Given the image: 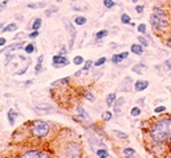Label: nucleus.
<instances>
[{
  "label": "nucleus",
  "mask_w": 171,
  "mask_h": 158,
  "mask_svg": "<svg viewBox=\"0 0 171 158\" xmlns=\"http://www.w3.org/2000/svg\"><path fill=\"white\" fill-rule=\"evenodd\" d=\"M25 41L23 40V41H20V42H13V44H11L9 46H8V52L11 53V52H13V50H16V49H24V46H25Z\"/></svg>",
  "instance_id": "nucleus-13"
},
{
  "label": "nucleus",
  "mask_w": 171,
  "mask_h": 158,
  "mask_svg": "<svg viewBox=\"0 0 171 158\" xmlns=\"http://www.w3.org/2000/svg\"><path fill=\"white\" fill-rule=\"evenodd\" d=\"M16 116H18V112H16L15 109H9V111H8L7 117H8V123H9V125H15Z\"/></svg>",
  "instance_id": "nucleus-14"
},
{
  "label": "nucleus",
  "mask_w": 171,
  "mask_h": 158,
  "mask_svg": "<svg viewBox=\"0 0 171 158\" xmlns=\"http://www.w3.org/2000/svg\"><path fill=\"white\" fill-rule=\"evenodd\" d=\"M77 112H78V114L82 116V118H84V120H86V121H90V116L86 114V112L84 111V108H82L81 105H78L77 107Z\"/></svg>",
  "instance_id": "nucleus-24"
},
{
  "label": "nucleus",
  "mask_w": 171,
  "mask_h": 158,
  "mask_svg": "<svg viewBox=\"0 0 171 158\" xmlns=\"http://www.w3.org/2000/svg\"><path fill=\"white\" fill-rule=\"evenodd\" d=\"M167 88H168V91H170V92H171V86H168V87H167Z\"/></svg>",
  "instance_id": "nucleus-57"
},
{
  "label": "nucleus",
  "mask_w": 171,
  "mask_h": 158,
  "mask_svg": "<svg viewBox=\"0 0 171 158\" xmlns=\"http://www.w3.org/2000/svg\"><path fill=\"white\" fill-rule=\"evenodd\" d=\"M96 154H97L98 158H108L109 157V151H108V149H105V148H100V149L96 150Z\"/></svg>",
  "instance_id": "nucleus-21"
},
{
  "label": "nucleus",
  "mask_w": 171,
  "mask_h": 158,
  "mask_svg": "<svg viewBox=\"0 0 171 158\" xmlns=\"http://www.w3.org/2000/svg\"><path fill=\"white\" fill-rule=\"evenodd\" d=\"M163 67H164V70L171 71V58H170V59H166V61H164Z\"/></svg>",
  "instance_id": "nucleus-41"
},
{
  "label": "nucleus",
  "mask_w": 171,
  "mask_h": 158,
  "mask_svg": "<svg viewBox=\"0 0 171 158\" xmlns=\"http://www.w3.org/2000/svg\"><path fill=\"white\" fill-rule=\"evenodd\" d=\"M5 44H7V40H5V37H0V48H3Z\"/></svg>",
  "instance_id": "nucleus-47"
},
{
  "label": "nucleus",
  "mask_w": 171,
  "mask_h": 158,
  "mask_svg": "<svg viewBox=\"0 0 171 158\" xmlns=\"http://www.w3.org/2000/svg\"><path fill=\"white\" fill-rule=\"evenodd\" d=\"M123 103H125V99H123V98L117 99V100H115V108H118V107H119V105H122Z\"/></svg>",
  "instance_id": "nucleus-44"
},
{
  "label": "nucleus",
  "mask_w": 171,
  "mask_h": 158,
  "mask_svg": "<svg viewBox=\"0 0 171 158\" xmlns=\"http://www.w3.org/2000/svg\"><path fill=\"white\" fill-rule=\"evenodd\" d=\"M112 117H113L112 111H105L102 114V120L103 121H110V120H112Z\"/></svg>",
  "instance_id": "nucleus-31"
},
{
  "label": "nucleus",
  "mask_w": 171,
  "mask_h": 158,
  "mask_svg": "<svg viewBox=\"0 0 171 158\" xmlns=\"http://www.w3.org/2000/svg\"><path fill=\"white\" fill-rule=\"evenodd\" d=\"M49 132H51V125H49L48 121L36 120V121L32 123V125H31V133L33 134L35 137L44 138V137L48 136Z\"/></svg>",
  "instance_id": "nucleus-3"
},
{
  "label": "nucleus",
  "mask_w": 171,
  "mask_h": 158,
  "mask_svg": "<svg viewBox=\"0 0 171 158\" xmlns=\"http://www.w3.org/2000/svg\"><path fill=\"white\" fill-rule=\"evenodd\" d=\"M153 13L159 15V16H168L167 12H166V9L162 8V7H159V5H154V7H153Z\"/></svg>",
  "instance_id": "nucleus-16"
},
{
  "label": "nucleus",
  "mask_w": 171,
  "mask_h": 158,
  "mask_svg": "<svg viewBox=\"0 0 171 158\" xmlns=\"http://www.w3.org/2000/svg\"><path fill=\"white\" fill-rule=\"evenodd\" d=\"M137 103H138V105H143V104H145V98H141V99H138L137 100Z\"/></svg>",
  "instance_id": "nucleus-49"
},
{
  "label": "nucleus",
  "mask_w": 171,
  "mask_h": 158,
  "mask_svg": "<svg viewBox=\"0 0 171 158\" xmlns=\"http://www.w3.org/2000/svg\"><path fill=\"white\" fill-rule=\"evenodd\" d=\"M126 58H129V52H122L119 54H114L112 57V62L114 65H119L122 61H125Z\"/></svg>",
  "instance_id": "nucleus-9"
},
{
  "label": "nucleus",
  "mask_w": 171,
  "mask_h": 158,
  "mask_svg": "<svg viewBox=\"0 0 171 158\" xmlns=\"http://www.w3.org/2000/svg\"><path fill=\"white\" fill-rule=\"evenodd\" d=\"M54 2H57V3H61V2H63V0H54Z\"/></svg>",
  "instance_id": "nucleus-56"
},
{
  "label": "nucleus",
  "mask_w": 171,
  "mask_h": 158,
  "mask_svg": "<svg viewBox=\"0 0 171 158\" xmlns=\"http://www.w3.org/2000/svg\"><path fill=\"white\" fill-rule=\"evenodd\" d=\"M148 136L155 145H166L171 142V117H159L148 127Z\"/></svg>",
  "instance_id": "nucleus-1"
},
{
  "label": "nucleus",
  "mask_w": 171,
  "mask_h": 158,
  "mask_svg": "<svg viewBox=\"0 0 171 158\" xmlns=\"http://www.w3.org/2000/svg\"><path fill=\"white\" fill-rule=\"evenodd\" d=\"M57 11H58V7H54V5H52V7H49L48 9L44 11V16H45V17H51V16L53 13H56Z\"/></svg>",
  "instance_id": "nucleus-22"
},
{
  "label": "nucleus",
  "mask_w": 171,
  "mask_h": 158,
  "mask_svg": "<svg viewBox=\"0 0 171 158\" xmlns=\"http://www.w3.org/2000/svg\"><path fill=\"white\" fill-rule=\"evenodd\" d=\"M150 86V82L148 81H145V79H138V81L134 83V90L138 92L141 91H145V90H147V87Z\"/></svg>",
  "instance_id": "nucleus-8"
},
{
  "label": "nucleus",
  "mask_w": 171,
  "mask_h": 158,
  "mask_svg": "<svg viewBox=\"0 0 171 158\" xmlns=\"http://www.w3.org/2000/svg\"><path fill=\"white\" fill-rule=\"evenodd\" d=\"M115 5V2L114 0H103V7L108 8V9H112Z\"/></svg>",
  "instance_id": "nucleus-32"
},
{
  "label": "nucleus",
  "mask_w": 171,
  "mask_h": 158,
  "mask_svg": "<svg viewBox=\"0 0 171 158\" xmlns=\"http://www.w3.org/2000/svg\"><path fill=\"white\" fill-rule=\"evenodd\" d=\"M166 45H167V48L171 49V33L167 36V40H166Z\"/></svg>",
  "instance_id": "nucleus-46"
},
{
  "label": "nucleus",
  "mask_w": 171,
  "mask_h": 158,
  "mask_svg": "<svg viewBox=\"0 0 171 158\" xmlns=\"http://www.w3.org/2000/svg\"><path fill=\"white\" fill-rule=\"evenodd\" d=\"M93 65H94V62H93L92 59H88L86 62H85V63H84V67H82V71H84V72H86V71H89L90 70V67L93 66Z\"/></svg>",
  "instance_id": "nucleus-29"
},
{
  "label": "nucleus",
  "mask_w": 171,
  "mask_h": 158,
  "mask_svg": "<svg viewBox=\"0 0 171 158\" xmlns=\"http://www.w3.org/2000/svg\"><path fill=\"white\" fill-rule=\"evenodd\" d=\"M64 24H65V28L69 30L70 33V42H69V49H73V45H74V40L77 37V30H76V28L70 24V22L68 20H65L64 21Z\"/></svg>",
  "instance_id": "nucleus-7"
},
{
  "label": "nucleus",
  "mask_w": 171,
  "mask_h": 158,
  "mask_svg": "<svg viewBox=\"0 0 171 158\" xmlns=\"http://www.w3.org/2000/svg\"><path fill=\"white\" fill-rule=\"evenodd\" d=\"M109 35V32L106 30V29H102V30H98L97 33H96V40L97 41H101V40H103L105 37H106Z\"/></svg>",
  "instance_id": "nucleus-23"
},
{
  "label": "nucleus",
  "mask_w": 171,
  "mask_h": 158,
  "mask_svg": "<svg viewBox=\"0 0 171 158\" xmlns=\"http://www.w3.org/2000/svg\"><path fill=\"white\" fill-rule=\"evenodd\" d=\"M68 53H69V50L67 49V46H65V45H63L61 49H60V52H58V54H61V55H67Z\"/></svg>",
  "instance_id": "nucleus-43"
},
{
  "label": "nucleus",
  "mask_w": 171,
  "mask_h": 158,
  "mask_svg": "<svg viewBox=\"0 0 171 158\" xmlns=\"http://www.w3.org/2000/svg\"><path fill=\"white\" fill-rule=\"evenodd\" d=\"M19 29V25L16 24V22H9V24L4 25V28L2 29L3 33H12V32H16Z\"/></svg>",
  "instance_id": "nucleus-10"
},
{
  "label": "nucleus",
  "mask_w": 171,
  "mask_h": 158,
  "mask_svg": "<svg viewBox=\"0 0 171 158\" xmlns=\"http://www.w3.org/2000/svg\"><path fill=\"white\" fill-rule=\"evenodd\" d=\"M84 96H85L88 100H89V101H94V100H96L94 95H93L90 91H85V92H84Z\"/></svg>",
  "instance_id": "nucleus-37"
},
{
  "label": "nucleus",
  "mask_w": 171,
  "mask_h": 158,
  "mask_svg": "<svg viewBox=\"0 0 171 158\" xmlns=\"http://www.w3.org/2000/svg\"><path fill=\"white\" fill-rule=\"evenodd\" d=\"M0 11H2V9H0Z\"/></svg>",
  "instance_id": "nucleus-58"
},
{
  "label": "nucleus",
  "mask_w": 171,
  "mask_h": 158,
  "mask_svg": "<svg viewBox=\"0 0 171 158\" xmlns=\"http://www.w3.org/2000/svg\"><path fill=\"white\" fill-rule=\"evenodd\" d=\"M16 19H18V20H23V16H21V15H18V16H16Z\"/></svg>",
  "instance_id": "nucleus-52"
},
{
  "label": "nucleus",
  "mask_w": 171,
  "mask_h": 158,
  "mask_svg": "<svg viewBox=\"0 0 171 158\" xmlns=\"http://www.w3.org/2000/svg\"><path fill=\"white\" fill-rule=\"evenodd\" d=\"M131 2H133L134 4H138V3H139V0H131Z\"/></svg>",
  "instance_id": "nucleus-53"
},
{
  "label": "nucleus",
  "mask_w": 171,
  "mask_h": 158,
  "mask_svg": "<svg viewBox=\"0 0 171 158\" xmlns=\"http://www.w3.org/2000/svg\"><path fill=\"white\" fill-rule=\"evenodd\" d=\"M72 62H73L76 66H80V65H84V63H85V58L82 57V55H76Z\"/></svg>",
  "instance_id": "nucleus-27"
},
{
  "label": "nucleus",
  "mask_w": 171,
  "mask_h": 158,
  "mask_svg": "<svg viewBox=\"0 0 171 158\" xmlns=\"http://www.w3.org/2000/svg\"><path fill=\"white\" fill-rule=\"evenodd\" d=\"M8 4V0H3L2 2V4H0V9H3V8H5V5Z\"/></svg>",
  "instance_id": "nucleus-50"
},
{
  "label": "nucleus",
  "mask_w": 171,
  "mask_h": 158,
  "mask_svg": "<svg viewBox=\"0 0 171 158\" xmlns=\"http://www.w3.org/2000/svg\"><path fill=\"white\" fill-rule=\"evenodd\" d=\"M141 114H142L141 107H133V108H131V111H130V115H131V116H134V117L139 116Z\"/></svg>",
  "instance_id": "nucleus-30"
},
{
  "label": "nucleus",
  "mask_w": 171,
  "mask_h": 158,
  "mask_svg": "<svg viewBox=\"0 0 171 158\" xmlns=\"http://www.w3.org/2000/svg\"><path fill=\"white\" fill-rule=\"evenodd\" d=\"M69 59L67 58V55H61V54H56L53 55L52 58V66L54 69H61L64 66H68L69 65Z\"/></svg>",
  "instance_id": "nucleus-5"
},
{
  "label": "nucleus",
  "mask_w": 171,
  "mask_h": 158,
  "mask_svg": "<svg viewBox=\"0 0 171 158\" xmlns=\"http://www.w3.org/2000/svg\"><path fill=\"white\" fill-rule=\"evenodd\" d=\"M3 28H4V22H2V24H0V30H2Z\"/></svg>",
  "instance_id": "nucleus-54"
},
{
  "label": "nucleus",
  "mask_w": 171,
  "mask_h": 158,
  "mask_svg": "<svg viewBox=\"0 0 171 158\" xmlns=\"http://www.w3.org/2000/svg\"><path fill=\"white\" fill-rule=\"evenodd\" d=\"M137 29H138V32L141 33V35H146V32H147V26H146V24H139L137 26Z\"/></svg>",
  "instance_id": "nucleus-35"
},
{
  "label": "nucleus",
  "mask_w": 171,
  "mask_h": 158,
  "mask_svg": "<svg viewBox=\"0 0 171 158\" xmlns=\"http://www.w3.org/2000/svg\"><path fill=\"white\" fill-rule=\"evenodd\" d=\"M41 24H43V20L40 17H36L33 21H32V25H31V29L32 30H38L41 28Z\"/></svg>",
  "instance_id": "nucleus-17"
},
{
  "label": "nucleus",
  "mask_w": 171,
  "mask_h": 158,
  "mask_svg": "<svg viewBox=\"0 0 171 158\" xmlns=\"http://www.w3.org/2000/svg\"><path fill=\"white\" fill-rule=\"evenodd\" d=\"M38 35H40V33H38V30H32V32H31V33H29V35L27 36V37L31 38V40H35L36 37H38Z\"/></svg>",
  "instance_id": "nucleus-42"
},
{
  "label": "nucleus",
  "mask_w": 171,
  "mask_h": 158,
  "mask_svg": "<svg viewBox=\"0 0 171 158\" xmlns=\"http://www.w3.org/2000/svg\"><path fill=\"white\" fill-rule=\"evenodd\" d=\"M135 12H137V13H139V15H142L143 12H145V5H142V4H137V5H135Z\"/></svg>",
  "instance_id": "nucleus-38"
},
{
  "label": "nucleus",
  "mask_w": 171,
  "mask_h": 158,
  "mask_svg": "<svg viewBox=\"0 0 171 158\" xmlns=\"http://www.w3.org/2000/svg\"><path fill=\"white\" fill-rule=\"evenodd\" d=\"M121 22L125 25H129L130 22H131V17L128 15V13H123V15H121Z\"/></svg>",
  "instance_id": "nucleus-28"
},
{
  "label": "nucleus",
  "mask_w": 171,
  "mask_h": 158,
  "mask_svg": "<svg viewBox=\"0 0 171 158\" xmlns=\"http://www.w3.org/2000/svg\"><path fill=\"white\" fill-rule=\"evenodd\" d=\"M166 158H171V151H170V153H168V154L166 156Z\"/></svg>",
  "instance_id": "nucleus-55"
},
{
  "label": "nucleus",
  "mask_w": 171,
  "mask_h": 158,
  "mask_svg": "<svg viewBox=\"0 0 171 158\" xmlns=\"http://www.w3.org/2000/svg\"><path fill=\"white\" fill-rule=\"evenodd\" d=\"M138 42H139L142 46H145V48H147L148 46V41H147V38L146 37H143V36H139L138 37Z\"/></svg>",
  "instance_id": "nucleus-33"
},
{
  "label": "nucleus",
  "mask_w": 171,
  "mask_h": 158,
  "mask_svg": "<svg viewBox=\"0 0 171 158\" xmlns=\"http://www.w3.org/2000/svg\"><path fill=\"white\" fill-rule=\"evenodd\" d=\"M32 83H33V81H28V82H27V83H25V87H28V86H31V84H32Z\"/></svg>",
  "instance_id": "nucleus-51"
},
{
  "label": "nucleus",
  "mask_w": 171,
  "mask_h": 158,
  "mask_svg": "<svg viewBox=\"0 0 171 158\" xmlns=\"http://www.w3.org/2000/svg\"><path fill=\"white\" fill-rule=\"evenodd\" d=\"M63 151H64L65 158H81V154H82L81 146L76 141H69V142L65 144L63 148Z\"/></svg>",
  "instance_id": "nucleus-4"
},
{
  "label": "nucleus",
  "mask_w": 171,
  "mask_h": 158,
  "mask_svg": "<svg viewBox=\"0 0 171 158\" xmlns=\"http://www.w3.org/2000/svg\"><path fill=\"white\" fill-rule=\"evenodd\" d=\"M154 112H155L157 115H159V114H164V112H166V107H164V105H159V107H157V108L154 109Z\"/></svg>",
  "instance_id": "nucleus-39"
},
{
  "label": "nucleus",
  "mask_w": 171,
  "mask_h": 158,
  "mask_svg": "<svg viewBox=\"0 0 171 158\" xmlns=\"http://www.w3.org/2000/svg\"><path fill=\"white\" fill-rule=\"evenodd\" d=\"M122 154H123L125 158H133L135 156V150L133 148H125L122 150Z\"/></svg>",
  "instance_id": "nucleus-18"
},
{
  "label": "nucleus",
  "mask_w": 171,
  "mask_h": 158,
  "mask_svg": "<svg viewBox=\"0 0 171 158\" xmlns=\"http://www.w3.org/2000/svg\"><path fill=\"white\" fill-rule=\"evenodd\" d=\"M115 100H117V95H115L114 92H112V94L108 95V96H106V105H108V108H110V107L114 105Z\"/></svg>",
  "instance_id": "nucleus-15"
},
{
  "label": "nucleus",
  "mask_w": 171,
  "mask_h": 158,
  "mask_svg": "<svg viewBox=\"0 0 171 158\" xmlns=\"http://www.w3.org/2000/svg\"><path fill=\"white\" fill-rule=\"evenodd\" d=\"M143 69H146V65L145 63H137V65L133 66V69H131V70L141 75V74H143Z\"/></svg>",
  "instance_id": "nucleus-20"
},
{
  "label": "nucleus",
  "mask_w": 171,
  "mask_h": 158,
  "mask_svg": "<svg viewBox=\"0 0 171 158\" xmlns=\"http://www.w3.org/2000/svg\"><path fill=\"white\" fill-rule=\"evenodd\" d=\"M150 25L155 32L163 33L170 29V19H168V16H159L155 13H151Z\"/></svg>",
  "instance_id": "nucleus-2"
},
{
  "label": "nucleus",
  "mask_w": 171,
  "mask_h": 158,
  "mask_svg": "<svg viewBox=\"0 0 171 158\" xmlns=\"http://www.w3.org/2000/svg\"><path fill=\"white\" fill-rule=\"evenodd\" d=\"M45 7V3H29L27 4V8L29 9H37V8H44Z\"/></svg>",
  "instance_id": "nucleus-26"
},
{
  "label": "nucleus",
  "mask_w": 171,
  "mask_h": 158,
  "mask_svg": "<svg viewBox=\"0 0 171 158\" xmlns=\"http://www.w3.org/2000/svg\"><path fill=\"white\" fill-rule=\"evenodd\" d=\"M24 38H25V35H24V33H19V35L15 37V40H24Z\"/></svg>",
  "instance_id": "nucleus-48"
},
{
  "label": "nucleus",
  "mask_w": 171,
  "mask_h": 158,
  "mask_svg": "<svg viewBox=\"0 0 171 158\" xmlns=\"http://www.w3.org/2000/svg\"><path fill=\"white\" fill-rule=\"evenodd\" d=\"M20 158H51V156L44 150H27L20 156Z\"/></svg>",
  "instance_id": "nucleus-6"
},
{
  "label": "nucleus",
  "mask_w": 171,
  "mask_h": 158,
  "mask_svg": "<svg viewBox=\"0 0 171 158\" xmlns=\"http://www.w3.org/2000/svg\"><path fill=\"white\" fill-rule=\"evenodd\" d=\"M113 132H114V136L121 138V140H128L129 138V134L122 132V131H117V129H115V131H113Z\"/></svg>",
  "instance_id": "nucleus-25"
},
{
  "label": "nucleus",
  "mask_w": 171,
  "mask_h": 158,
  "mask_svg": "<svg viewBox=\"0 0 171 158\" xmlns=\"http://www.w3.org/2000/svg\"><path fill=\"white\" fill-rule=\"evenodd\" d=\"M143 48H145V46H142L139 42H138V44H133L130 46V52L133 53V54H137V55H142L143 54Z\"/></svg>",
  "instance_id": "nucleus-11"
},
{
  "label": "nucleus",
  "mask_w": 171,
  "mask_h": 158,
  "mask_svg": "<svg viewBox=\"0 0 171 158\" xmlns=\"http://www.w3.org/2000/svg\"><path fill=\"white\" fill-rule=\"evenodd\" d=\"M69 77H67V78H63V79H60V81H56V82H53L52 83V86H57V84H67L68 82H69Z\"/></svg>",
  "instance_id": "nucleus-34"
},
{
  "label": "nucleus",
  "mask_w": 171,
  "mask_h": 158,
  "mask_svg": "<svg viewBox=\"0 0 171 158\" xmlns=\"http://www.w3.org/2000/svg\"><path fill=\"white\" fill-rule=\"evenodd\" d=\"M28 66H29V62H28V63H27V66L24 67L23 70H20V71L16 72V75H23V74H25V72H27V69H28Z\"/></svg>",
  "instance_id": "nucleus-45"
},
{
  "label": "nucleus",
  "mask_w": 171,
  "mask_h": 158,
  "mask_svg": "<svg viewBox=\"0 0 171 158\" xmlns=\"http://www.w3.org/2000/svg\"><path fill=\"white\" fill-rule=\"evenodd\" d=\"M108 61V58L106 57H101V58H98L96 62H94V66H97V67H100V66H102V65H105V62Z\"/></svg>",
  "instance_id": "nucleus-36"
},
{
  "label": "nucleus",
  "mask_w": 171,
  "mask_h": 158,
  "mask_svg": "<svg viewBox=\"0 0 171 158\" xmlns=\"http://www.w3.org/2000/svg\"><path fill=\"white\" fill-rule=\"evenodd\" d=\"M44 70V67H43V63H40V62H37L36 66H35V72L36 74H40V72Z\"/></svg>",
  "instance_id": "nucleus-40"
},
{
  "label": "nucleus",
  "mask_w": 171,
  "mask_h": 158,
  "mask_svg": "<svg viewBox=\"0 0 171 158\" xmlns=\"http://www.w3.org/2000/svg\"><path fill=\"white\" fill-rule=\"evenodd\" d=\"M86 17L85 16H82V15H76L74 16V19H73V22H74V25L77 26H84L86 24Z\"/></svg>",
  "instance_id": "nucleus-12"
},
{
  "label": "nucleus",
  "mask_w": 171,
  "mask_h": 158,
  "mask_svg": "<svg viewBox=\"0 0 171 158\" xmlns=\"http://www.w3.org/2000/svg\"><path fill=\"white\" fill-rule=\"evenodd\" d=\"M24 52H25L27 54H32V53H35V52H36V44H35V42L27 44L25 46H24Z\"/></svg>",
  "instance_id": "nucleus-19"
}]
</instances>
